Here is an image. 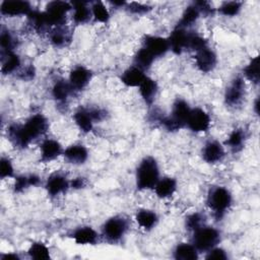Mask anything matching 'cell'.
Segmentation results:
<instances>
[{
	"label": "cell",
	"mask_w": 260,
	"mask_h": 260,
	"mask_svg": "<svg viewBox=\"0 0 260 260\" xmlns=\"http://www.w3.org/2000/svg\"><path fill=\"white\" fill-rule=\"evenodd\" d=\"M47 118L42 114L29 117L22 125L13 124L7 129L8 138L17 147H26L32 140L42 136L48 130Z\"/></svg>",
	"instance_id": "1"
},
{
	"label": "cell",
	"mask_w": 260,
	"mask_h": 260,
	"mask_svg": "<svg viewBox=\"0 0 260 260\" xmlns=\"http://www.w3.org/2000/svg\"><path fill=\"white\" fill-rule=\"evenodd\" d=\"M159 180V171L156 160L151 156L144 157L136 170V186L139 190L154 188Z\"/></svg>",
	"instance_id": "2"
},
{
	"label": "cell",
	"mask_w": 260,
	"mask_h": 260,
	"mask_svg": "<svg viewBox=\"0 0 260 260\" xmlns=\"http://www.w3.org/2000/svg\"><path fill=\"white\" fill-rule=\"evenodd\" d=\"M190 111L189 104L182 99H178L173 105L171 115L161 119L160 123L168 131H177L186 125Z\"/></svg>",
	"instance_id": "3"
},
{
	"label": "cell",
	"mask_w": 260,
	"mask_h": 260,
	"mask_svg": "<svg viewBox=\"0 0 260 260\" xmlns=\"http://www.w3.org/2000/svg\"><path fill=\"white\" fill-rule=\"evenodd\" d=\"M232 204V195L224 187H215L210 190L207 197V205L213 211L216 218H221Z\"/></svg>",
	"instance_id": "4"
},
{
	"label": "cell",
	"mask_w": 260,
	"mask_h": 260,
	"mask_svg": "<svg viewBox=\"0 0 260 260\" xmlns=\"http://www.w3.org/2000/svg\"><path fill=\"white\" fill-rule=\"evenodd\" d=\"M219 232L211 226H201L194 231L193 245L197 251L207 252L219 242Z\"/></svg>",
	"instance_id": "5"
},
{
	"label": "cell",
	"mask_w": 260,
	"mask_h": 260,
	"mask_svg": "<svg viewBox=\"0 0 260 260\" xmlns=\"http://www.w3.org/2000/svg\"><path fill=\"white\" fill-rule=\"evenodd\" d=\"M46 8L45 13L49 26L55 25L57 27L62 26L67 12L72 9V5L65 1H52L48 3Z\"/></svg>",
	"instance_id": "6"
},
{
	"label": "cell",
	"mask_w": 260,
	"mask_h": 260,
	"mask_svg": "<svg viewBox=\"0 0 260 260\" xmlns=\"http://www.w3.org/2000/svg\"><path fill=\"white\" fill-rule=\"evenodd\" d=\"M128 230V221L121 216L109 218L103 226V235L110 242H117L122 239Z\"/></svg>",
	"instance_id": "7"
},
{
	"label": "cell",
	"mask_w": 260,
	"mask_h": 260,
	"mask_svg": "<svg viewBox=\"0 0 260 260\" xmlns=\"http://www.w3.org/2000/svg\"><path fill=\"white\" fill-rule=\"evenodd\" d=\"M186 125L193 132H205L210 127V117L201 108L191 109Z\"/></svg>",
	"instance_id": "8"
},
{
	"label": "cell",
	"mask_w": 260,
	"mask_h": 260,
	"mask_svg": "<svg viewBox=\"0 0 260 260\" xmlns=\"http://www.w3.org/2000/svg\"><path fill=\"white\" fill-rule=\"evenodd\" d=\"M245 96V82L241 77H236L225 89L224 101L230 107L239 106Z\"/></svg>",
	"instance_id": "9"
},
{
	"label": "cell",
	"mask_w": 260,
	"mask_h": 260,
	"mask_svg": "<svg viewBox=\"0 0 260 260\" xmlns=\"http://www.w3.org/2000/svg\"><path fill=\"white\" fill-rule=\"evenodd\" d=\"M31 6L27 1L21 0H11L3 1L0 5V11L6 16H18V15H28L31 11Z\"/></svg>",
	"instance_id": "10"
},
{
	"label": "cell",
	"mask_w": 260,
	"mask_h": 260,
	"mask_svg": "<svg viewBox=\"0 0 260 260\" xmlns=\"http://www.w3.org/2000/svg\"><path fill=\"white\" fill-rule=\"evenodd\" d=\"M195 63L197 68L200 71L207 73L213 70V68L216 66V63H217L216 54L207 46L202 50L196 52Z\"/></svg>",
	"instance_id": "11"
},
{
	"label": "cell",
	"mask_w": 260,
	"mask_h": 260,
	"mask_svg": "<svg viewBox=\"0 0 260 260\" xmlns=\"http://www.w3.org/2000/svg\"><path fill=\"white\" fill-rule=\"evenodd\" d=\"M189 34L190 31H187L186 28L176 26L168 38L170 50H172L175 54L179 55L183 52L184 49H187Z\"/></svg>",
	"instance_id": "12"
},
{
	"label": "cell",
	"mask_w": 260,
	"mask_h": 260,
	"mask_svg": "<svg viewBox=\"0 0 260 260\" xmlns=\"http://www.w3.org/2000/svg\"><path fill=\"white\" fill-rule=\"evenodd\" d=\"M143 48L149 51L154 58L165 55L170 50L168 39L149 35L145 36L143 39Z\"/></svg>",
	"instance_id": "13"
},
{
	"label": "cell",
	"mask_w": 260,
	"mask_h": 260,
	"mask_svg": "<svg viewBox=\"0 0 260 260\" xmlns=\"http://www.w3.org/2000/svg\"><path fill=\"white\" fill-rule=\"evenodd\" d=\"M91 72L84 66L78 65L74 67L69 74V83L73 90L83 89L90 81Z\"/></svg>",
	"instance_id": "14"
},
{
	"label": "cell",
	"mask_w": 260,
	"mask_h": 260,
	"mask_svg": "<svg viewBox=\"0 0 260 260\" xmlns=\"http://www.w3.org/2000/svg\"><path fill=\"white\" fill-rule=\"evenodd\" d=\"M224 156L223 146L218 141H208L202 148V158L207 164H216Z\"/></svg>",
	"instance_id": "15"
},
{
	"label": "cell",
	"mask_w": 260,
	"mask_h": 260,
	"mask_svg": "<svg viewBox=\"0 0 260 260\" xmlns=\"http://www.w3.org/2000/svg\"><path fill=\"white\" fill-rule=\"evenodd\" d=\"M62 153V145L55 139L48 138L41 144V160L44 162L54 160Z\"/></svg>",
	"instance_id": "16"
},
{
	"label": "cell",
	"mask_w": 260,
	"mask_h": 260,
	"mask_svg": "<svg viewBox=\"0 0 260 260\" xmlns=\"http://www.w3.org/2000/svg\"><path fill=\"white\" fill-rule=\"evenodd\" d=\"M63 155L65 159L73 165H82L88 158V151L85 146L81 144H73L68 146L64 151Z\"/></svg>",
	"instance_id": "17"
},
{
	"label": "cell",
	"mask_w": 260,
	"mask_h": 260,
	"mask_svg": "<svg viewBox=\"0 0 260 260\" xmlns=\"http://www.w3.org/2000/svg\"><path fill=\"white\" fill-rule=\"evenodd\" d=\"M70 186L66 177L61 174H54L50 176L46 183V189L50 196H57L65 192Z\"/></svg>",
	"instance_id": "18"
},
{
	"label": "cell",
	"mask_w": 260,
	"mask_h": 260,
	"mask_svg": "<svg viewBox=\"0 0 260 260\" xmlns=\"http://www.w3.org/2000/svg\"><path fill=\"white\" fill-rule=\"evenodd\" d=\"M146 75L144 74L143 70L138 68L137 66H132L126 69L122 76H121V81L129 87H136L142 83Z\"/></svg>",
	"instance_id": "19"
},
{
	"label": "cell",
	"mask_w": 260,
	"mask_h": 260,
	"mask_svg": "<svg viewBox=\"0 0 260 260\" xmlns=\"http://www.w3.org/2000/svg\"><path fill=\"white\" fill-rule=\"evenodd\" d=\"M72 238L78 245H93L98 241V234L90 226H81L74 231Z\"/></svg>",
	"instance_id": "20"
},
{
	"label": "cell",
	"mask_w": 260,
	"mask_h": 260,
	"mask_svg": "<svg viewBox=\"0 0 260 260\" xmlns=\"http://www.w3.org/2000/svg\"><path fill=\"white\" fill-rule=\"evenodd\" d=\"M153 189L158 198L171 197L177 189V181L171 177L161 178L157 181Z\"/></svg>",
	"instance_id": "21"
},
{
	"label": "cell",
	"mask_w": 260,
	"mask_h": 260,
	"mask_svg": "<svg viewBox=\"0 0 260 260\" xmlns=\"http://www.w3.org/2000/svg\"><path fill=\"white\" fill-rule=\"evenodd\" d=\"M73 13V21L76 24H83L87 22L91 16V9L88 8L87 3L84 1H73L71 2Z\"/></svg>",
	"instance_id": "22"
},
{
	"label": "cell",
	"mask_w": 260,
	"mask_h": 260,
	"mask_svg": "<svg viewBox=\"0 0 260 260\" xmlns=\"http://www.w3.org/2000/svg\"><path fill=\"white\" fill-rule=\"evenodd\" d=\"M73 119H74V122L77 125V127L82 132L87 133L92 129L94 121L90 115L89 109L81 108V109L77 110L73 115Z\"/></svg>",
	"instance_id": "23"
},
{
	"label": "cell",
	"mask_w": 260,
	"mask_h": 260,
	"mask_svg": "<svg viewBox=\"0 0 260 260\" xmlns=\"http://www.w3.org/2000/svg\"><path fill=\"white\" fill-rule=\"evenodd\" d=\"M139 92L141 98L144 100V102L150 105L154 101L157 92L156 82L150 77L146 76L142 81V83L139 85Z\"/></svg>",
	"instance_id": "24"
},
{
	"label": "cell",
	"mask_w": 260,
	"mask_h": 260,
	"mask_svg": "<svg viewBox=\"0 0 260 260\" xmlns=\"http://www.w3.org/2000/svg\"><path fill=\"white\" fill-rule=\"evenodd\" d=\"M135 219L137 223L146 231L151 230L157 222V215L152 210L140 209L137 211Z\"/></svg>",
	"instance_id": "25"
},
{
	"label": "cell",
	"mask_w": 260,
	"mask_h": 260,
	"mask_svg": "<svg viewBox=\"0 0 260 260\" xmlns=\"http://www.w3.org/2000/svg\"><path fill=\"white\" fill-rule=\"evenodd\" d=\"M73 88L71 87L69 81L58 80L55 82L52 88L53 98L59 103H65L69 95L72 93Z\"/></svg>",
	"instance_id": "26"
},
{
	"label": "cell",
	"mask_w": 260,
	"mask_h": 260,
	"mask_svg": "<svg viewBox=\"0 0 260 260\" xmlns=\"http://www.w3.org/2000/svg\"><path fill=\"white\" fill-rule=\"evenodd\" d=\"M174 257L177 260H196L198 258V251L193 244L182 243L176 247Z\"/></svg>",
	"instance_id": "27"
},
{
	"label": "cell",
	"mask_w": 260,
	"mask_h": 260,
	"mask_svg": "<svg viewBox=\"0 0 260 260\" xmlns=\"http://www.w3.org/2000/svg\"><path fill=\"white\" fill-rule=\"evenodd\" d=\"M199 15H200V12H199L198 8L196 7V5L195 4L190 5L184 10L182 17H181L180 21L178 22L177 26L186 28V27L192 25L198 19Z\"/></svg>",
	"instance_id": "28"
},
{
	"label": "cell",
	"mask_w": 260,
	"mask_h": 260,
	"mask_svg": "<svg viewBox=\"0 0 260 260\" xmlns=\"http://www.w3.org/2000/svg\"><path fill=\"white\" fill-rule=\"evenodd\" d=\"M154 59H155L154 56L149 51H147L145 48L142 47L135 54V57H134L135 66H137L138 68H140L142 70L148 69L151 66V64L153 63Z\"/></svg>",
	"instance_id": "29"
},
{
	"label": "cell",
	"mask_w": 260,
	"mask_h": 260,
	"mask_svg": "<svg viewBox=\"0 0 260 260\" xmlns=\"http://www.w3.org/2000/svg\"><path fill=\"white\" fill-rule=\"evenodd\" d=\"M71 41V37L62 26H57L50 35V42L55 47L66 46Z\"/></svg>",
	"instance_id": "30"
},
{
	"label": "cell",
	"mask_w": 260,
	"mask_h": 260,
	"mask_svg": "<svg viewBox=\"0 0 260 260\" xmlns=\"http://www.w3.org/2000/svg\"><path fill=\"white\" fill-rule=\"evenodd\" d=\"M20 67V58L13 52L6 53V58L2 62L1 72L3 74H10L15 72Z\"/></svg>",
	"instance_id": "31"
},
{
	"label": "cell",
	"mask_w": 260,
	"mask_h": 260,
	"mask_svg": "<svg viewBox=\"0 0 260 260\" xmlns=\"http://www.w3.org/2000/svg\"><path fill=\"white\" fill-rule=\"evenodd\" d=\"M245 141V133L241 129H235L231 132L228 139L225 140V145H228L232 150L238 151L243 147Z\"/></svg>",
	"instance_id": "32"
},
{
	"label": "cell",
	"mask_w": 260,
	"mask_h": 260,
	"mask_svg": "<svg viewBox=\"0 0 260 260\" xmlns=\"http://www.w3.org/2000/svg\"><path fill=\"white\" fill-rule=\"evenodd\" d=\"M28 255L36 260H48L50 259V251L49 248L41 243H32L28 249Z\"/></svg>",
	"instance_id": "33"
},
{
	"label": "cell",
	"mask_w": 260,
	"mask_h": 260,
	"mask_svg": "<svg viewBox=\"0 0 260 260\" xmlns=\"http://www.w3.org/2000/svg\"><path fill=\"white\" fill-rule=\"evenodd\" d=\"M244 75L254 83L259 82V56H255L250 60L244 68Z\"/></svg>",
	"instance_id": "34"
},
{
	"label": "cell",
	"mask_w": 260,
	"mask_h": 260,
	"mask_svg": "<svg viewBox=\"0 0 260 260\" xmlns=\"http://www.w3.org/2000/svg\"><path fill=\"white\" fill-rule=\"evenodd\" d=\"M91 16L95 21L99 22H107L110 18V13L105 4L101 1L94 2L91 6Z\"/></svg>",
	"instance_id": "35"
},
{
	"label": "cell",
	"mask_w": 260,
	"mask_h": 260,
	"mask_svg": "<svg viewBox=\"0 0 260 260\" xmlns=\"http://www.w3.org/2000/svg\"><path fill=\"white\" fill-rule=\"evenodd\" d=\"M242 8V3L239 1L223 2L219 7V12L224 16H235Z\"/></svg>",
	"instance_id": "36"
},
{
	"label": "cell",
	"mask_w": 260,
	"mask_h": 260,
	"mask_svg": "<svg viewBox=\"0 0 260 260\" xmlns=\"http://www.w3.org/2000/svg\"><path fill=\"white\" fill-rule=\"evenodd\" d=\"M205 47H207V41L203 37H201L195 32L189 34L187 48H189L195 52H198Z\"/></svg>",
	"instance_id": "37"
},
{
	"label": "cell",
	"mask_w": 260,
	"mask_h": 260,
	"mask_svg": "<svg viewBox=\"0 0 260 260\" xmlns=\"http://www.w3.org/2000/svg\"><path fill=\"white\" fill-rule=\"evenodd\" d=\"M0 46L5 53L12 52L14 48V39L8 30H2L0 36Z\"/></svg>",
	"instance_id": "38"
},
{
	"label": "cell",
	"mask_w": 260,
	"mask_h": 260,
	"mask_svg": "<svg viewBox=\"0 0 260 260\" xmlns=\"http://www.w3.org/2000/svg\"><path fill=\"white\" fill-rule=\"evenodd\" d=\"M13 166L9 158L2 157L0 161V177L1 179L10 178L13 176Z\"/></svg>",
	"instance_id": "39"
},
{
	"label": "cell",
	"mask_w": 260,
	"mask_h": 260,
	"mask_svg": "<svg viewBox=\"0 0 260 260\" xmlns=\"http://www.w3.org/2000/svg\"><path fill=\"white\" fill-rule=\"evenodd\" d=\"M186 226L188 230L191 231H196L199 228L202 226V216L199 213H193L190 214L187 218H186Z\"/></svg>",
	"instance_id": "40"
},
{
	"label": "cell",
	"mask_w": 260,
	"mask_h": 260,
	"mask_svg": "<svg viewBox=\"0 0 260 260\" xmlns=\"http://www.w3.org/2000/svg\"><path fill=\"white\" fill-rule=\"evenodd\" d=\"M228 258V255L225 253L224 250H222L221 248H212L209 251H207V255H206V259L209 260H224Z\"/></svg>",
	"instance_id": "41"
},
{
	"label": "cell",
	"mask_w": 260,
	"mask_h": 260,
	"mask_svg": "<svg viewBox=\"0 0 260 260\" xmlns=\"http://www.w3.org/2000/svg\"><path fill=\"white\" fill-rule=\"evenodd\" d=\"M127 8L130 12L135 13V14H144L147 13L151 8L147 5L138 3V2H131L127 5Z\"/></svg>",
	"instance_id": "42"
},
{
	"label": "cell",
	"mask_w": 260,
	"mask_h": 260,
	"mask_svg": "<svg viewBox=\"0 0 260 260\" xmlns=\"http://www.w3.org/2000/svg\"><path fill=\"white\" fill-rule=\"evenodd\" d=\"M30 186L29 176H19L15 179L14 183V191L15 192H22L24 189Z\"/></svg>",
	"instance_id": "43"
},
{
	"label": "cell",
	"mask_w": 260,
	"mask_h": 260,
	"mask_svg": "<svg viewBox=\"0 0 260 260\" xmlns=\"http://www.w3.org/2000/svg\"><path fill=\"white\" fill-rule=\"evenodd\" d=\"M194 4L198 8L199 12L203 13L204 15H210L213 13V8L210 6V3L207 1H197Z\"/></svg>",
	"instance_id": "44"
},
{
	"label": "cell",
	"mask_w": 260,
	"mask_h": 260,
	"mask_svg": "<svg viewBox=\"0 0 260 260\" xmlns=\"http://www.w3.org/2000/svg\"><path fill=\"white\" fill-rule=\"evenodd\" d=\"M34 76H35V69L32 66H27L20 72V78L23 80H30L34 78Z\"/></svg>",
	"instance_id": "45"
},
{
	"label": "cell",
	"mask_w": 260,
	"mask_h": 260,
	"mask_svg": "<svg viewBox=\"0 0 260 260\" xmlns=\"http://www.w3.org/2000/svg\"><path fill=\"white\" fill-rule=\"evenodd\" d=\"M85 185H86V181L84 178H81V177L75 178L70 182V187L73 189H81V188H84Z\"/></svg>",
	"instance_id": "46"
},
{
	"label": "cell",
	"mask_w": 260,
	"mask_h": 260,
	"mask_svg": "<svg viewBox=\"0 0 260 260\" xmlns=\"http://www.w3.org/2000/svg\"><path fill=\"white\" fill-rule=\"evenodd\" d=\"M3 260H8V259H12V260H17L19 259V257L16 255V254H12V253H7V254H4L2 255L1 257Z\"/></svg>",
	"instance_id": "47"
},
{
	"label": "cell",
	"mask_w": 260,
	"mask_h": 260,
	"mask_svg": "<svg viewBox=\"0 0 260 260\" xmlns=\"http://www.w3.org/2000/svg\"><path fill=\"white\" fill-rule=\"evenodd\" d=\"M113 5H116V6H124V5H127V3L125 1H112L111 2Z\"/></svg>",
	"instance_id": "48"
},
{
	"label": "cell",
	"mask_w": 260,
	"mask_h": 260,
	"mask_svg": "<svg viewBox=\"0 0 260 260\" xmlns=\"http://www.w3.org/2000/svg\"><path fill=\"white\" fill-rule=\"evenodd\" d=\"M254 108H255L256 113L258 114V113H259V111H258V108H259V100H258V99H257V100H256V102H255V106H254Z\"/></svg>",
	"instance_id": "49"
}]
</instances>
